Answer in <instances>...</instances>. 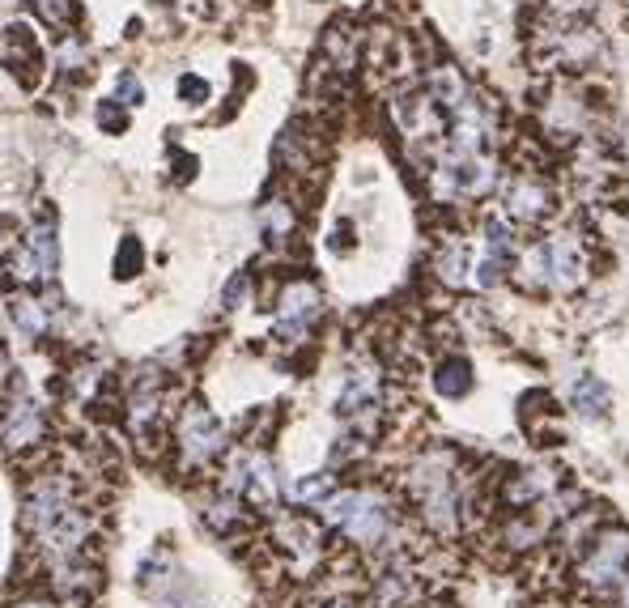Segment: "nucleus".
<instances>
[{
	"mask_svg": "<svg viewBox=\"0 0 629 608\" xmlns=\"http://www.w3.org/2000/svg\"><path fill=\"white\" fill-rule=\"evenodd\" d=\"M328 515H332L353 540H362V544H375V540H384L387 532V511L375 494H341V498L328 506Z\"/></svg>",
	"mask_w": 629,
	"mask_h": 608,
	"instance_id": "nucleus-1",
	"label": "nucleus"
},
{
	"mask_svg": "<svg viewBox=\"0 0 629 608\" xmlns=\"http://www.w3.org/2000/svg\"><path fill=\"white\" fill-rule=\"evenodd\" d=\"M626 562H629V532H604L599 544H595L592 562L583 566V578L595 583V587H599V583H613Z\"/></svg>",
	"mask_w": 629,
	"mask_h": 608,
	"instance_id": "nucleus-2",
	"label": "nucleus"
},
{
	"mask_svg": "<svg viewBox=\"0 0 629 608\" xmlns=\"http://www.w3.org/2000/svg\"><path fill=\"white\" fill-rule=\"evenodd\" d=\"M314 307H319V298H314V289L307 286H294L285 298H281V332H302V323L314 316Z\"/></svg>",
	"mask_w": 629,
	"mask_h": 608,
	"instance_id": "nucleus-3",
	"label": "nucleus"
},
{
	"mask_svg": "<svg viewBox=\"0 0 629 608\" xmlns=\"http://www.w3.org/2000/svg\"><path fill=\"white\" fill-rule=\"evenodd\" d=\"M506 205H511V214H515V217H527V221H536V217L549 214V192H545L540 183L519 180L515 187H511Z\"/></svg>",
	"mask_w": 629,
	"mask_h": 608,
	"instance_id": "nucleus-4",
	"label": "nucleus"
},
{
	"mask_svg": "<svg viewBox=\"0 0 629 608\" xmlns=\"http://www.w3.org/2000/svg\"><path fill=\"white\" fill-rule=\"evenodd\" d=\"M35 434H38V413L35 409H26V404H18V413L4 422L9 447H26V443H35Z\"/></svg>",
	"mask_w": 629,
	"mask_h": 608,
	"instance_id": "nucleus-5",
	"label": "nucleus"
},
{
	"mask_svg": "<svg viewBox=\"0 0 629 608\" xmlns=\"http://www.w3.org/2000/svg\"><path fill=\"white\" fill-rule=\"evenodd\" d=\"M574 409H579L583 417H604V409H608V388H604L599 379H583V383L574 388Z\"/></svg>",
	"mask_w": 629,
	"mask_h": 608,
	"instance_id": "nucleus-6",
	"label": "nucleus"
},
{
	"mask_svg": "<svg viewBox=\"0 0 629 608\" xmlns=\"http://www.w3.org/2000/svg\"><path fill=\"white\" fill-rule=\"evenodd\" d=\"M434 383H438V392L443 395H464L468 392V388H472V375H468V362H459V358H451V362H443V366H438V379H434Z\"/></svg>",
	"mask_w": 629,
	"mask_h": 608,
	"instance_id": "nucleus-7",
	"label": "nucleus"
},
{
	"mask_svg": "<svg viewBox=\"0 0 629 608\" xmlns=\"http://www.w3.org/2000/svg\"><path fill=\"white\" fill-rule=\"evenodd\" d=\"M179 99H183V103H192V107H196V103H205V99H209V81H201V77H192V72H187V77H179Z\"/></svg>",
	"mask_w": 629,
	"mask_h": 608,
	"instance_id": "nucleus-8",
	"label": "nucleus"
},
{
	"mask_svg": "<svg viewBox=\"0 0 629 608\" xmlns=\"http://www.w3.org/2000/svg\"><path fill=\"white\" fill-rule=\"evenodd\" d=\"M119 94H124V103L133 107V103H140L145 99V90H140V81H133V77H119Z\"/></svg>",
	"mask_w": 629,
	"mask_h": 608,
	"instance_id": "nucleus-9",
	"label": "nucleus"
},
{
	"mask_svg": "<svg viewBox=\"0 0 629 608\" xmlns=\"http://www.w3.org/2000/svg\"><path fill=\"white\" fill-rule=\"evenodd\" d=\"M621 605H626V608H629V583H626V596H621Z\"/></svg>",
	"mask_w": 629,
	"mask_h": 608,
	"instance_id": "nucleus-10",
	"label": "nucleus"
}]
</instances>
